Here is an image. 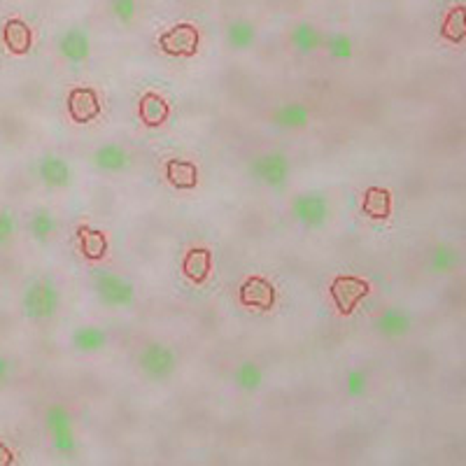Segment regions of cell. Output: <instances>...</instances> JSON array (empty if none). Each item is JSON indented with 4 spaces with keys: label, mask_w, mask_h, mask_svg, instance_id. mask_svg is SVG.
Instances as JSON below:
<instances>
[{
    "label": "cell",
    "mask_w": 466,
    "mask_h": 466,
    "mask_svg": "<svg viewBox=\"0 0 466 466\" xmlns=\"http://www.w3.org/2000/svg\"><path fill=\"white\" fill-rule=\"evenodd\" d=\"M61 287L51 275L42 273V275H35L26 283L22 294V311L23 315L35 324L51 322L59 311H61Z\"/></svg>",
    "instance_id": "obj_1"
},
{
    "label": "cell",
    "mask_w": 466,
    "mask_h": 466,
    "mask_svg": "<svg viewBox=\"0 0 466 466\" xmlns=\"http://www.w3.org/2000/svg\"><path fill=\"white\" fill-rule=\"evenodd\" d=\"M45 429L50 433L51 448L56 455L72 457L79 448L78 429H75V417H72L70 408L63 404L47 405L45 411Z\"/></svg>",
    "instance_id": "obj_2"
},
{
    "label": "cell",
    "mask_w": 466,
    "mask_h": 466,
    "mask_svg": "<svg viewBox=\"0 0 466 466\" xmlns=\"http://www.w3.org/2000/svg\"><path fill=\"white\" fill-rule=\"evenodd\" d=\"M94 294L107 308H128L138 299V287L128 275L116 271L94 273Z\"/></svg>",
    "instance_id": "obj_3"
},
{
    "label": "cell",
    "mask_w": 466,
    "mask_h": 466,
    "mask_svg": "<svg viewBox=\"0 0 466 466\" xmlns=\"http://www.w3.org/2000/svg\"><path fill=\"white\" fill-rule=\"evenodd\" d=\"M138 368L154 383L168 380L178 371V350L163 340H152L138 352Z\"/></svg>",
    "instance_id": "obj_4"
},
{
    "label": "cell",
    "mask_w": 466,
    "mask_h": 466,
    "mask_svg": "<svg viewBox=\"0 0 466 466\" xmlns=\"http://www.w3.org/2000/svg\"><path fill=\"white\" fill-rule=\"evenodd\" d=\"M247 171L264 187L283 189L292 178V159L284 152H261L252 159Z\"/></svg>",
    "instance_id": "obj_5"
},
{
    "label": "cell",
    "mask_w": 466,
    "mask_h": 466,
    "mask_svg": "<svg viewBox=\"0 0 466 466\" xmlns=\"http://www.w3.org/2000/svg\"><path fill=\"white\" fill-rule=\"evenodd\" d=\"M292 217L296 224L303 228H322L331 217V203L329 196L320 189H311V191H301L294 200H292Z\"/></svg>",
    "instance_id": "obj_6"
},
{
    "label": "cell",
    "mask_w": 466,
    "mask_h": 466,
    "mask_svg": "<svg viewBox=\"0 0 466 466\" xmlns=\"http://www.w3.org/2000/svg\"><path fill=\"white\" fill-rule=\"evenodd\" d=\"M56 47H59V54L66 63L70 66H84L89 61L91 51H94V38H91L89 28L79 26H68L59 40H56Z\"/></svg>",
    "instance_id": "obj_7"
},
{
    "label": "cell",
    "mask_w": 466,
    "mask_h": 466,
    "mask_svg": "<svg viewBox=\"0 0 466 466\" xmlns=\"http://www.w3.org/2000/svg\"><path fill=\"white\" fill-rule=\"evenodd\" d=\"M33 172L40 184L50 189H66L75 182V168L61 154H42L33 163Z\"/></svg>",
    "instance_id": "obj_8"
},
{
    "label": "cell",
    "mask_w": 466,
    "mask_h": 466,
    "mask_svg": "<svg viewBox=\"0 0 466 466\" xmlns=\"http://www.w3.org/2000/svg\"><path fill=\"white\" fill-rule=\"evenodd\" d=\"M131 163H134L131 150L124 147L122 143H103L91 152V166L98 172H106V175L126 172L131 168Z\"/></svg>",
    "instance_id": "obj_9"
},
{
    "label": "cell",
    "mask_w": 466,
    "mask_h": 466,
    "mask_svg": "<svg viewBox=\"0 0 466 466\" xmlns=\"http://www.w3.org/2000/svg\"><path fill=\"white\" fill-rule=\"evenodd\" d=\"M413 329V315L401 305L385 308L376 320V331L387 340H399L408 336Z\"/></svg>",
    "instance_id": "obj_10"
},
{
    "label": "cell",
    "mask_w": 466,
    "mask_h": 466,
    "mask_svg": "<svg viewBox=\"0 0 466 466\" xmlns=\"http://www.w3.org/2000/svg\"><path fill=\"white\" fill-rule=\"evenodd\" d=\"M26 228L31 240L35 245H40V247H45V245H50L54 240L56 231H59V219H56V215L50 208L40 206L28 215Z\"/></svg>",
    "instance_id": "obj_11"
},
{
    "label": "cell",
    "mask_w": 466,
    "mask_h": 466,
    "mask_svg": "<svg viewBox=\"0 0 466 466\" xmlns=\"http://www.w3.org/2000/svg\"><path fill=\"white\" fill-rule=\"evenodd\" d=\"M308 122H311V107L301 100H289L273 112V124L283 131H301L308 126Z\"/></svg>",
    "instance_id": "obj_12"
},
{
    "label": "cell",
    "mask_w": 466,
    "mask_h": 466,
    "mask_svg": "<svg viewBox=\"0 0 466 466\" xmlns=\"http://www.w3.org/2000/svg\"><path fill=\"white\" fill-rule=\"evenodd\" d=\"M324 35L327 33H322L312 22H299L294 23L292 31H289V42H292V47H294L299 54L308 56L322 50Z\"/></svg>",
    "instance_id": "obj_13"
},
{
    "label": "cell",
    "mask_w": 466,
    "mask_h": 466,
    "mask_svg": "<svg viewBox=\"0 0 466 466\" xmlns=\"http://www.w3.org/2000/svg\"><path fill=\"white\" fill-rule=\"evenodd\" d=\"M70 343L79 355H96L107 348V331L96 324H82L72 331Z\"/></svg>",
    "instance_id": "obj_14"
},
{
    "label": "cell",
    "mask_w": 466,
    "mask_h": 466,
    "mask_svg": "<svg viewBox=\"0 0 466 466\" xmlns=\"http://www.w3.org/2000/svg\"><path fill=\"white\" fill-rule=\"evenodd\" d=\"M461 264V252L457 250L452 243H436L429 250L427 266L429 271L436 273V275H445V273L457 271Z\"/></svg>",
    "instance_id": "obj_15"
},
{
    "label": "cell",
    "mask_w": 466,
    "mask_h": 466,
    "mask_svg": "<svg viewBox=\"0 0 466 466\" xmlns=\"http://www.w3.org/2000/svg\"><path fill=\"white\" fill-rule=\"evenodd\" d=\"M233 380H236L238 389H243L247 395H255L266 383V373L255 359H243L233 371Z\"/></svg>",
    "instance_id": "obj_16"
},
{
    "label": "cell",
    "mask_w": 466,
    "mask_h": 466,
    "mask_svg": "<svg viewBox=\"0 0 466 466\" xmlns=\"http://www.w3.org/2000/svg\"><path fill=\"white\" fill-rule=\"evenodd\" d=\"M224 38L233 50H250L256 42V26L247 19H233V22H228Z\"/></svg>",
    "instance_id": "obj_17"
},
{
    "label": "cell",
    "mask_w": 466,
    "mask_h": 466,
    "mask_svg": "<svg viewBox=\"0 0 466 466\" xmlns=\"http://www.w3.org/2000/svg\"><path fill=\"white\" fill-rule=\"evenodd\" d=\"M322 50L327 51L329 59L333 61H350L355 56V38L345 31H333V33L324 35Z\"/></svg>",
    "instance_id": "obj_18"
},
{
    "label": "cell",
    "mask_w": 466,
    "mask_h": 466,
    "mask_svg": "<svg viewBox=\"0 0 466 466\" xmlns=\"http://www.w3.org/2000/svg\"><path fill=\"white\" fill-rule=\"evenodd\" d=\"M107 12H110L112 19H115L116 23L128 26V23L135 22L140 7L135 0H110V3H107Z\"/></svg>",
    "instance_id": "obj_19"
},
{
    "label": "cell",
    "mask_w": 466,
    "mask_h": 466,
    "mask_svg": "<svg viewBox=\"0 0 466 466\" xmlns=\"http://www.w3.org/2000/svg\"><path fill=\"white\" fill-rule=\"evenodd\" d=\"M19 217L10 208H0V247H7L12 240L17 238Z\"/></svg>",
    "instance_id": "obj_20"
},
{
    "label": "cell",
    "mask_w": 466,
    "mask_h": 466,
    "mask_svg": "<svg viewBox=\"0 0 466 466\" xmlns=\"http://www.w3.org/2000/svg\"><path fill=\"white\" fill-rule=\"evenodd\" d=\"M345 392L352 399H361L368 392V373L361 371V368H352L345 376Z\"/></svg>",
    "instance_id": "obj_21"
},
{
    "label": "cell",
    "mask_w": 466,
    "mask_h": 466,
    "mask_svg": "<svg viewBox=\"0 0 466 466\" xmlns=\"http://www.w3.org/2000/svg\"><path fill=\"white\" fill-rule=\"evenodd\" d=\"M12 373H14V364H12V359L5 355H0V385H5L12 377Z\"/></svg>",
    "instance_id": "obj_22"
}]
</instances>
